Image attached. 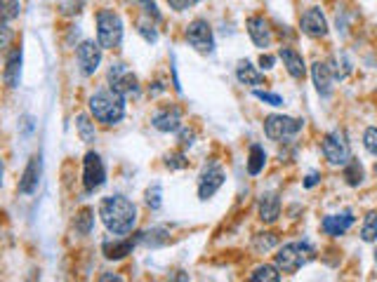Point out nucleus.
I'll list each match as a JSON object with an SVG mask.
<instances>
[{
	"mask_svg": "<svg viewBox=\"0 0 377 282\" xmlns=\"http://www.w3.org/2000/svg\"><path fill=\"white\" fill-rule=\"evenodd\" d=\"M88 108H90V116H93L97 123L104 125V128H113V125L123 123L125 118V97L118 94V92L111 88H102L90 97Z\"/></svg>",
	"mask_w": 377,
	"mask_h": 282,
	"instance_id": "nucleus-2",
	"label": "nucleus"
},
{
	"mask_svg": "<svg viewBox=\"0 0 377 282\" xmlns=\"http://www.w3.org/2000/svg\"><path fill=\"white\" fill-rule=\"evenodd\" d=\"M198 3H203V0H168V5L175 10V12H184V10H191V8H196Z\"/></svg>",
	"mask_w": 377,
	"mask_h": 282,
	"instance_id": "nucleus-40",
	"label": "nucleus"
},
{
	"mask_svg": "<svg viewBox=\"0 0 377 282\" xmlns=\"http://www.w3.org/2000/svg\"><path fill=\"white\" fill-rule=\"evenodd\" d=\"M375 266H377V250H375Z\"/></svg>",
	"mask_w": 377,
	"mask_h": 282,
	"instance_id": "nucleus-44",
	"label": "nucleus"
},
{
	"mask_svg": "<svg viewBox=\"0 0 377 282\" xmlns=\"http://www.w3.org/2000/svg\"><path fill=\"white\" fill-rule=\"evenodd\" d=\"M137 33H139V36L144 38L148 45L158 43V31H156V21H153V19H148V17H142V19L137 21Z\"/></svg>",
	"mask_w": 377,
	"mask_h": 282,
	"instance_id": "nucleus-30",
	"label": "nucleus"
},
{
	"mask_svg": "<svg viewBox=\"0 0 377 282\" xmlns=\"http://www.w3.org/2000/svg\"><path fill=\"white\" fill-rule=\"evenodd\" d=\"M316 259V250L304 243V240H295V243H285L276 250V256H273V263L281 268V273L295 275L300 268H304L307 263H311Z\"/></svg>",
	"mask_w": 377,
	"mask_h": 282,
	"instance_id": "nucleus-3",
	"label": "nucleus"
},
{
	"mask_svg": "<svg viewBox=\"0 0 377 282\" xmlns=\"http://www.w3.org/2000/svg\"><path fill=\"white\" fill-rule=\"evenodd\" d=\"M97 120L88 113H78L76 116V130H78V137L81 141L85 143H95L97 141V128H95Z\"/></svg>",
	"mask_w": 377,
	"mask_h": 282,
	"instance_id": "nucleus-23",
	"label": "nucleus"
},
{
	"mask_svg": "<svg viewBox=\"0 0 377 282\" xmlns=\"http://www.w3.org/2000/svg\"><path fill=\"white\" fill-rule=\"evenodd\" d=\"M95 228V210L93 207H83L81 212L73 219V231L78 235H90Z\"/></svg>",
	"mask_w": 377,
	"mask_h": 282,
	"instance_id": "nucleus-24",
	"label": "nucleus"
},
{
	"mask_svg": "<svg viewBox=\"0 0 377 282\" xmlns=\"http://www.w3.org/2000/svg\"><path fill=\"white\" fill-rule=\"evenodd\" d=\"M226 181V172L220 163H208L203 167L201 177H198V198L201 200H210L213 195L224 186Z\"/></svg>",
	"mask_w": 377,
	"mask_h": 282,
	"instance_id": "nucleus-10",
	"label": "nucleus"
},
{
	"mask_svg": "<svg viewBox=\"0 0 377 282\" xmlns=\"http://www.w3.org/2000/svg\"><path fill=\"white\" fill-rule=\"evenodd\" d=\"M97 21V43L104 50H121L123 45V19L113 10H99L95 17Z\"/></svg>",
	"mask_w": 377,
	"mask_h": 282,
	"instance_id": "nucleus-4",
	"label": "nucleus"
},
{
	"mask_svg": "<svg viewBox=\"0 0 377 282\" xmlns=\"http://www.w3.org/2000/svg\"><path fill=\"white\" fill-rule=\"evenodd\" d=\"M311 80H313V88H316L318 94L323 99L333 97V90H335V76L330 71V66L325 61H313L311 64Z\"/></svg>",
	"mask_w": 377,
	"mask_h": 282,
	"instance_id": "nucleus-17",
	"label": "nucleus"
},
{
	"mask_svg": "<svg viewBox=\"0 0 377 282\" xmlns=\"http://www.w3.org/2000/svg\"><path fill=\"white\" fill-rule=\"evenodd\" d=\"M365 179V172H363V165L358 163V160H349V163L345 165V181H347V186H351V188H356V186H361Z\"/></svg>",
	"mask_w": 377,
	"mask_h": 282,
	"instance_id": "nucleus-28",
	"label": "nucleus"
},
{
	"mask_svg": "<svg viewBox=\"0 0 377 282\" xmlns=\"http://www.w3.org/2000/svg\"><path fill=\"white\" fill-rule=\"evenodd\" d=\"M21 14L19 0H3V21H12Z\"/></svg>",
	"mask_w": 377,
	"mask_h": 282,
	"instance_id": "nucleus-36",
	"label": "nucleus"
},
{
	"mask_svg": "<svg viewBox=\"0 0 377 282\" xmlns=\"http://www.w3.org/2000/svg\"><path fill=\"white\" fill-rule=\"evenodd\" d=\"M304 128V120L293 118V116H283V113H271L264 118V134L269 141H290Z\"/></svg>",
	"mask_w": 377,
	"mask_h": 282,
	"instance_id": "nucleus-5",
	"label": "nucleus"
},
{
	"mask_svg": "<svg viewBox=\"0 0 377 282\" xmlns=\"http://www.w3.org/2000/svg\"><path fill=\"white\" fill-rule=\"evenodd\" d=\"M250 280L253 282H278L281 280V268L276 263H262L257 266L253 273H250Z\"/></svg>",
	"mask_w": 377,
	"mask_h": 282,
	"instance_id": "nucleus-26",
	"label": "nucleus"
},
{
	"mask_svg": "<svg viewBox=\"0 0 377 282\" xmlns=\"http://www.w3.org/2000/svg\"><path fill=\"white\" fill-rule=\"evenodd\" d=\"M104 183H106L104 160H102L99 153H95V151L85 153V158H83V186H85V191L95 193V191H99Z\"/></svg>",
	"mask_w": 377,
	"mask_h": 282,
	"instance_id": "nucleus-9",
	"label": "nucleus"
},
{
	"mask_svg": "<svg viewBox=\"0 0 377 282\" xmlns=\"http://www.w3.org/2000/svg\"><path fill=\"white\" fill-rule=\"evenodd\" d=\"M144 203L148 210H161V205H163V186L161 183H153V186H148L146 188V193H144Z\"/></svg>",
	"mask_w": 377,
	"mask_h": 282,
	"instance_id": "nucleus-31",
	"label": "nucleus"
},
{
	"mask_svg": "<svg viewBox=\"0 0 377 282\" xmlns=\"http://www.w3.org/2000/svg\"><path fill=\"white\" fill-rule=\"evenodd\" d=\"M273 66H276V57L262 52V54H260V68H262V71H271Z\"/></svg>",
	"mask_w": 377,
	"mask_h": 282,
	"instance_id": "nucleus-41",
	"label": "nucleus"
},
{
	"mask_svg": "<svg viewBox=\"0 0 377 282\" xmlns=\"http://www.w3.org/2000/svg\"><path fill=\"white\" fill-rule=\"evenodd\" d=\"M99 219L113 235H128L137 226V205L125 195H108L99 203Z\"/></svg>",
	"mask_w": 377,
	"mask_h": 282,
	"instance_id": "nucleus-1",
	"label": "nucleus"
},
{
	"mask_svg": "<svg viewBox=\"0 0 377 282\" xmlns=\"http://www.w3.org/2000/svg\"><path fill=\"white\" fill-rule=\"evenodd\" d=\"M321 151L323 158L328 160L333 167H345L351 160V146L347 141L345 130H333L323 137L321 141Z\"/></svg>",
	"mask_w": 377,
	"mask_h": 282,
	"instance_id": "nucleus-7",
	"label": "nucleus"
},
{
	"mask_svg": "<svg viewBox=\"0 0 377 282\" xmlns=\"http://www.w3.org/2000/svg\"><path fill=\"white\" fill-rule=\"evenodd\" d=\"M264 165H267V151L260 146V143H253L248 151V172L253 177H257L262 170H264Z\"/></svg>",
	"mask_w": 377,
	"mask_h": 282,
	"instance_id": "nucleus-25",
	"label": "nucleus"
},
{
	"mask_svg": "<svg viewBox=\"0 0 377 282\" xmlns=\"http://www.w3.org/2000/svg\"><path fill=\"white\" fill-rule=\"evenodd\" d=\"M165 167H168V170H184V167H188L184 148H180V151H173V153L165 155Z\"/></svg>",
	"mask_w": 377,
	"mask_h": 282,
	"instance_id": "nucleus-33",
	"label": "nucleus"
},
{
	"mask_svg": "<svg viewBox=\"0 0 377 282\" xmlns=\"http://www.w3.org/2000/svg\"><path fill=\"white\" fill-rule=\"evenodd\" d=\"M102 50L104 48L95 40H83L76 48V61L83 76H95L97 73V68L102 64Z\"/></svg>",
	"mask_w": 377,
	"mask_h": 282,
	"instance_id": "nucleus-11",
	"label": "nucleus"
},
{
	"mask_svg": "<svg viewBox=\"0 0 377 282\" xmlns=\"http://www.w3.org/2000/svg\"><path fill=\"white\" fill-rule=\"evenodd\" d=\"M133 3H137V8L142 10V14L148 17V19L161 21V12H158V5L153 3V0H133Z\"/></svg>",
	"mask_w": 377,
	"mask_h": 282,
	"instance_id": "nucleus-35",
	"label": "nucleus"
},
{
	"mask_svg": "<svg viewBox=\"0 0 377 282\" xmlns=\"http://www.w3.org/2000/svg\"><path fill=\"white\" fill-rule=\"evenodd\" d=\"M161 92H165V85L161 83V80H156V83H153V88H148V94H151V97L161 94Z\"/></svg>",
	"mask_w": 377,
	"mask_h": 282,
	"instance_id": "nucleus-43",
	"label": "nucleus"
},
{
	"mask_svg": "<svg viewBox=\"0 0 377 282\" xmlns=\"http://www.w3.org/2000/svg\"><path fill=\"white\" fill-rule=\"evenodd\" d=\"M151 125L163 134H175L182 130V108L180 106H165L158 108L151 116Z\"/></svg>",
	"mask_w": 377,
	"mask_h": 282,
	"instance_id": "nucleus-16",
	"label": "nucleus"
},
{
	"mask_svg": "<svg viewBox=\"0 0 377 282\" xmlns=\"http://www.w3.org/2000/svg\"><path fill=\"white\" fill-rule=\"evenodd\" d=\"M168 243V231L165 228H151V231L142 233V245L146 247H161Z\"/></svg>",
	"mask_w": 377,
	"mask_h": 282,
	"instance_id": "nucleus-32",
	"label": "nucleus"
},
{
	"mask_svg": "<svg viewBox=\"0 0 377 282\" xmlns=\"http://www.w3.org/2000/svg\"><path fill=\"white\" fill-rule=\"evenodd\" d=\"M363 148L377 158V128H368L363 132Z\"/></svg>",
	"mask_w": 377,
	"mask_h": 282,
	"instance_id": "nucleus-37",
	"label": "nucleus"
},
{
	"mask_svg": "<svg viewBox=\"0 0 377 282\" xmlns=\"http://www.w3.org/2000/svg\"><path fill=\"white\" fill-rule=\"evenodd\" d=\"M318 181H321V174H318V172H311V174L304 179V188H313Z\"/></svg>",
	"mask_w": 377,
	"mask_h": 282,
	"instance_id": "nucleus-42",
	"label": "nucleus"
},
{
	"mask_svg": "<svg viewBox=\"0 0 377 282\" xmlns=\"http://www.w3.org/2000/svg\"><path fill=\"white\" fill-rule=\"evenodd\" d=\"M253 94L257 97L260 101H264V103H269V106H283V97L281 94H276V92H264V90H255Z\"/></svg>",
	"mask_w": 377,
	"mask_h": 282,
	"instance_id": "nucleus-38",
	"label": "nucleus"
},
{
	"mask_svg": "<svg viewBox=\"0 0 377 282\" xmlns=\"http://www.w3.org/2000/svg\"><path fill=\"white\" fill-rule=\"evenodd\" d=\"M21 59H24V52L17 45L14 50L8 52L5 57V68H3V78H5V85L10 90H14L19 85V78H21Z\"/></svg>",
	"mask_w": 377,
	"mask_h": 282,
	"instance_id": "nucleus-20",
	"label": "nucleus"
},
{
	"mask_svg": "<svg viewBox=\"0 0 377 282\" xmlns=\"http://www.w3.org/2000/svg\"><path fill=\"white\" fill-rule=\"evenodd\" d=\"M278 59L283 61V66H285V71L290 73V78H295V80H304V78H307L304 57H302L297 50L285 48V45H283V48L278 50Z\"/></svg>",
	"mask_w": 377,
	"mask_h": 282,
	"instance_id": "nucleus-18",
	"label": "nucleus"
},
{
	"mask_svg": "<svg viewBox=\"0 0 377 282\" xmlns=\"http://www.w3.org/2000/svg\"><path fill=\"white\" fill-rule=\"evenodd\" d=\"M85 8V0H59V14L78 17Z\"/></svg>",
	"mask_w": 377,
	"mask_h": 282,
	"instance_id": "nucleus-34",
	"label": "nucleus"
},
{
	"mask_svg": "<svg viewBox=\"0 0 377 282\" xmlns=\"http://www.w3.org/2000/svg\"><path fill=\"white\" fill-rule=\"evenodd\" d=\"M257 214H260L262 223H273L281 216V198L278 193H262L257 200Z\"/></svg>",
	"mask_w": 377,
	"mask_h": 282,
	"instance_id": "nucleus-21",
	"label": "nucleus"
},
{
	"mask_svg": "<svg viewBox=\"0 0 377 282\" xmlns=\"http://www.w3.org/2000/svg\"><path fill=\"white\" fill-rule=\"evenodd\" d=\"M196 137H198V132L193 130V128H182L180 130V148H191L193 143H196Z\"/></svg>",
	"mask_w": 377,
	"mask_h": 282,
	"instance_id": "nucleus-39",
	"label": "nucleus"
},
{
	"mask_svg": "<svg viewBox=\"0 0 377 282\" xmlns=\"http://www.w3.org/2000/svg\"><path fill=\"white\" fill-rule=\"evenodd\" d=\"M236 80L241 85H248V88H257V85H264L267 83L264 73L257 71V66L250 64L248 59L238 61V66H236Z\"/></svg>",
	"mask_w": 377,
	"mask_h": 282,
	"instance_id": "nucleus-22",
	"label": "nucleus"
},
{
	"mask_svg": "<svg viewBox=\"0 0 377 282\" xmlns=\"http://www.w3.org/2000/svg\"><path fill=\"white\" fill-rule=\"evenodd\" d=\"M300 31L313 40H321V38L328 36L330 26H328V19H325L323 10L321 8L304 10V14L300 17Z\"/></svg>",
	"mask_w": 377,
	"mask_h": 282,
	"instance_id": "nucleus-13",
	"label": "nucleus"
},
{
	"mask_svg": "<svg viewBox=\"0 0 377 282\" xmlns=\"http://www.w3.org/2000/svg\"><path fill=\"white\" fill-rule=\"evenodd\" d=\"M184 38L188 43V48H193L198 54L203 57H210L215 54V33H213V26H210L208 19L198 17V19L188 21L186 24V31H184Z\"/></svg>",
	"mask_w": 377,
	"mask_h": 282,
	"instance_id": "nucleus-6",
	"label": "nucleus"
},
{
	"mask_svg": "<svg viewBox=\"0 0 377 282\" xmlns=\"http://www.w3.org/2000/svg\"><path fill=\"white\" fill-rule=\"evenodd\" d=\"M375 174H377V163H375Z\"/></svg>",
	"mask_w": 377,
	"mask_h": 282,
	"instance_id": "nucleus-45",
	"label": "nucleus"
},
{
	"mask_svg": "<svg viewBox=\"0 0 377 282\" xmlns=\"http://www.w3.org/2000/svg\"><path fill=\"white\" fill-rule=\"evenodd\" d=\"M361 240L368 245L377 243V210H370L361 223Z\"/></svg>",
	"mask_w": 377,
	"mask_h": 282,
	"instance_id": "nucleus-27",
	"label": "nucleus"
},
{
	"mask_svg": "<svg viewBox=\"0 0 377 282\" xmlns=\"http://www.w3.org/2000/svg\"><path fill=\"white\" fill-rule=\"evenodd\" d=\"M253 247L257 252H271V250H276L278 247V235L276 233H271V231H267V233H257L255 238H253Z\"/></svg>",
	"mask_w": 377,
	"mask_h": 282,
	"instance_id": "nucleus-29",
	"label": "nucleus"
},
{
	"mask_svg": "<svg viewBox=\"0 0 377 282\" xmlns=\"http://www.w3.org/2000/svg\"><path fill=\"white\" fill-rule=\"evenodd\" d=\"M41 174H43V158H41V153L31 155V160L26 163L24 172H21V177H19V186H17V191H19L21 195H33V193L38 191Z\"/></svg>",
	"mask_w": 377,
	"mask_h": 282,
	"instance_id": "nucleus-15",
	"label": "nucleus"
},
{
	"mask_svg": "<svg viewBox=\"0 0 377 282\" xmlns=\"http://www.w3.org/2000/svg\"><path fill=\"white\" fill-rule=\"evenodd\" d=\"M106 80H108V88L116 90L118 94H123L125 99H128V97H139L142 92L139 78H137L133 68H128V64H123V61H116V64L108 66Z\"/></svg>",
	"mask_w": 377,
	"mask_h": 282,
	"instance_id": "nucleus-8",
	"label": "nucleus"
},
{
	"mask_svg": "<svg viewBox=\"0 0 377 282\" xmlns=\"http://www.w3.org/2000/svg\"><path fill=\"white\" fill-rule=\"evenodd\" d=\"M245 28H248V36L255 43V48H260V50L267 52L273 45V28H271L269 19H267L264 14L248 17V21H245Z\"/></svg>",
	"mask_w": 377,
	"mask_h": 282,
	"instance_id": "nucleus-12",
	"label": "nucleus"
},
{
	"mask_svg": "<svg viewBox=\"0 0 377 282\" xmlns=\"http://www.w3.org/2000/svg\"><path fill=\"white\" fill-rule=\"evenodd\" d=\"M137 245H142V233H135V238L113 235V240H104V243H102V254H104L108 261H118V259L133 254Z\"/></svg>",
	"mask_w": 377,
	"mask_h": 282,
	"instance_id": "nucleus-14",
	"label": "nucleus"
},
{
	"mask_svg": "<svg viewBox=\"0 0 377 282\" xmlns=\"http://www.w3.org/2000/svg\"><path fill=\"white\" fill-rule=\"evenodd\" d=\"M354 214L351 212H342V214H328V216H323V221H321V228H323V233L325 235H330V238H342L349 228L354 226Z\"/></svg>",
	"mask_w": 377,
	"mask_h": 282,
	"instance_id": "nucleus-19",
	"label": "nucleus"
}]
</instances>
